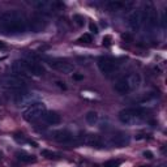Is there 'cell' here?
<instances>
[{
  "label": "cell",
  "mask_w": 167,
  "mask_h": 167,
  "mask_svg": "<svg viewBox=\"0 0 167 167\" xmlns=\"http://www.w3.org/2000/svg\"><path fill=\"white\" fill-rule=\"evenodd\" d=\"M0 26L3 30L11 34H20L25 33L27 29L26 18L22 13L17 9H11L4 12L0 16Z\"/></svg>",
  "instance_id": "1"
},
{
  "label": "cell",
  "mask_w": 167,
  "mask_h": 167,
  "mask_svg": "<svg viewBox=\"0 0 167 167\" xmlns=\"http://www.w3.org/2000/svg\"><path fill=\"white\" fill-rule=\"evenodd\" d=\"M149 111L142 107H129L119 112V120L125 125H137L148 119Z\"/></svg>",
  "instance_id": "2"
},
{
  "label": "cell",
  "mask_w": 167,
  "mask_h": 167,
  "mask_svg": "<svg viewBox=\"0 0 167 167\" xmlns=\"http://www.w3.org/2000/svg\"><path fill=\"white\" fill-rule=\"evenodd\" d=\"M0 86L8 90L20 91L25 88V81L16 75H4L0 77Z\"/></svg>",
  "instance_id": "3"
},
{
  "label": "cell",
  "mask_w": 167,
  "mask_h": 167,
  "mask_svg": "<svg viewBox=\"0 0 167 167\" xmlns=\"http://www.w3.org/2000/svg\"><path fill=\"white\" fill-rule=\"evenodd\" d=\"M46 112V105L43 103V102H35L30 106H27L25 108V111H24V119L27 120V121H35V120H38L41 119L43 115H45Z\"/></svg>",
  "instance_id": "4"
},
{
  "label": "cell",
  "mask_w": 167,
  "mask_h": 167,
  "mask_svg": "<svg viewBox=\"0 0 167 167\" xmlns=\"http://www.w3.org/2000/svg\"><path fill=\"white\" fill-rule=\"evenodd\" d=\"M142 14V22L146 24V27L153 30L155 29L159 24V20H158V12L155 11V8L153 7V4H146L145 5L144 11H141Z\"/></svg>",
  "instance_id": "5"
},
{
  "label": "cell",
  "mask_w": 167,
  "mask_h": 167,
  "mask_svg": "<svg viewBox=\"0 0 167 167\" xmlns=\"http://www.w3.org/2000/svg\"><path fill=\"white\" fill-rule=\"evenodd\" d=\"M38 94L37 93H30V91H22L20 90L16 97H14V103L17 106H30L35 102H38Z\"/></svg>",
  "instance_id": "6"
},
{
  "label": "cell",
  "mask_w": 167,
  "mask_h": 167,
  "mask_svg": "<svg viewBox=\"0 0 167 167\" xmlns=\"http://www.w3.org/2000/svg\"><path fill=\"white\" fill-rule=\"evenodd\" d=\"M27 26L33 33H41L47 26V18L42 16V14H33L30 20H29Z\"/></svg>",
  "instance_id": "7"
},
{
  "label": "cell",
  "mask_w": 167,
  "mask_h": 167,
  "mask_svg": "<svg viewBox=\"0 0 167 167\" xmlns=\"http://www.w3.org/2000/svg\"><path fill=\"white\" fill-rule=\"evenodd\" d=\"M118 65H119L118 61L115 59H112V57H108V56H103L98 60V68L105 75L114 73V72L118 69Z\"/></svg>",
  "instance_id": "8"
},
{
  "label": "cell",
  "mask_w": 167,
  "mask_h": 167,
  "mask_svg": "<svg viewBox=\"0 0 167 167\" xmlns=\"http://www.w3.org/2000/svg\"><path fill=\"white\" fill-rule=\"evenodd\" d=\"M108 142H110V145H112V146L123 148V146H127L130 142V137H129V135H127L124 132H116L110 136Z\"/></svg>",
  "instance_id": "9"
},
{
  "label": "cell",
  "mask_w": 167,
  "mask_h": 167,
  "mask_svg": "<svg viewBox=\"0 0 167 167\" xmlns=\"http://www.w3.org/2000/svg\"><path fill=\"white\" fill-rule=\"evenodd\" d=\"M33 7L37 8L41 12H48V11H55L57 8L63 7L61 3L57 2H47V0H37V2L33 3Z\"/></svg>",
  "instance_id": "10"
},
{
  "label": "cell",
  "mask_w": 167,
  "mask_h": 167,
  "mask_svg": "<svg viewBox=\"0 0 167 167\" xmlns=\"http://www.w3.org/2000/svg\"><path fill=\"white\" fill-rule=\"evenodd\" d=\"M48 64L51 68L61 72V73H72V72L75 71V65L69 61H65V60H52Z\"/></svg>",
  "instance_id": "11"
},
{
  "label": "cell",
  "mask_w": 167,
  "mask_h": 167,
  "mask_svg": "<svg viewBox=\"0 0 167 167\" xmlns=\"http://www.w3.org/2000/svg\"><path fill=\"white\" fill-rule=\"evenodd\" d=\"M142 25V14L141 11H135L128 17V26L132 32H139Z\"/></svg>",
  "instance_id": "12"
},
{
  "label": "cell",
  "mask_w": 167,
  "mask_h": 167,
  "mask_svg": "<svg viewBox=\"0 0 167 167\" xmlns=\"http://www.w3.org/2000/svg\"><path fill=\"white\" fill-rule=\"evenodd\" d=\"M11 71L13 73H16V76L25 75L27 72V61L26 60H14L11 65Z\"/></svg>",
  "instance_id": "13"
},
{
  "label": "cell",
  "mask_w": 167,
  "mask_h": 167,
  "mask_svg": "<svg viewBox=\"0 0 167 167\" xmlns=\"http://www.w3.org/2000/svg\"><path fill=\"white\" fill-rule=\"evenodd\" d=\"M125 80H127L129 91H133V90L140 88V85H141V76L139 73H129L128 76H125Z\"/></svg>",
  "instance_id": "14"
},
{
  "label": "cell",
  "mask_w": 167,
  "mask_h": 167,
  "mask_svg": "<svg viewBox=\"0 0 167 167\" xmlns=\"http://www.w3.org/2000/svg\"><path fill=\"white\" fill-rule=\"evenodd\" d=\"M82 142L85 145H90V146H102L103 145V141L102 139H101V136L98 135H94V133H88V135H85L82 137Z\"/></svg>",
  "instance_id": "15"
},
{
  "label": "cell",
  "mask_w": 167,
  "mask_h": 167,
  "mask_svg": "<svg viewBox=\"0 0 167 167\" xmlns=\"http://www.w3.org/2000/svg\"><path fill=\"white\" fill-rule=\"evenodd\" d=\"M54 139L59 142H63V144H71L75 141V137L71 132L68 130H57V132L54 133Z\"/></svg>",
  "instance_id": "16"
},
{
  "label": "cell",
  "mask_w": 167,
  "mask_h": 167,
  "mask_svg": "<svg viewBox=\"0 0 167 167\" xmlns=\"http://www.w3.org/2000/svg\"><path fill=\"white\" fill-rule=\"evenodd\" d=\"M42 118H43V120H45V123H47V124H50V125L60 124V121H61L60 115L57 112H55V111H46Z\"/></svg>",
  "instance_id": "17"
},
{
  "label": "cell",
  "mask_w": 167,
  "mask_h": 167,
  "mask_svg": "<svg viewBox=\"0 0 167 167\" xmlns=\"http://www.w3.org/2000/svg\"><path fill=\"white\" fill-rule=\"evenodd\" d=\"M133 3H123V2H116V0H111V2H107L106 7L112 12H118L127 8V7H132Z\"/></svg>",
  "instance_id": "18"
},
{
  "label": "cell",
  "mask_w": 167,
  "mask_h": 167,
  "mask_svg": "<svg viewBox=\"0 0 167 167\" xmlns=\"http://www.w3.org/2000/svg\"><path fill=\"white\" fill-rule=\"evenodd\" d=\"M27 72L34 76H42L45 73V68L41 64L34 63V61H27Z\"/></svg>",
  "instance_id": "19"
},
{
  "label": "cell",
  "mask_w": 167,
  "mask_h": 167,
  "mask_svg": "<svg viewBox=\"0 0 167 167\" xmlns=\"http://www.w3.org/2000/svg\"><path fill=\"white\" fill-rule=\"evenodd\" d=\"M114 88H115V90L118 91L119 94H127V93H129V88H128V84H127L125 76H124V77H121V78H119L118 81L115 82Z\"/></svg>",
  "instance_id": "20"
},
{
  "label": "cell",
  "mask_w": 167,
  "mask_h": 167,
  "mask_svg": "<svg viewBox=\"0 0 167 167\" xmlns=\"http://www.w3.org/2000/svg\"><path fill=\"white\" fill-rule=\"evenodd\" d=\"M85 120H86V123H88V124L94 125V124H96V123L98 121V114H97L96 111H89L88 114L85 115Z\"/></svg>",
  "instance_id": "21"
},
{
  "label": "cell",
  "mask_w": 167,
  "mask_h": 167,
  "mask_svg": "<svg viewBox=\"0 0 167 167\" xmlns=\"http://www.w3.org/2000/svg\"><path fill=\"white\" fill-rule=\"evenodd\" d=\"M17 158L20 159L21 162H26V163H30V162H35L37 159H35L34 155H29V154H25V153H17L16 154Z\"/></svg>",
  "instance_id": "22"
},
{
  "label": "cell",
  "mask_w": 167,
  "mask_h": 167,
  "mask_svg": "<svg viewBox=\"0 0 167 167\" xmlns=\"http://www.w3.org/2000/svg\"><path fill=\"white\" fill-rule=\"evenodd\" d=\"M41 154H42L43 157L48 158V159H57V158H59V154H57V153H54V151H50V150H42Z\"/></svg>",
  "instance_id": "23"
},
{
  "label": "cell",
  "mask_w": 167,
  "mask_h": 167,
  "mask_svg": "<svg viewBox=\"0 0 167 167\" xmlns=\"http://www.w3.org/2000/svg\"><path fill=\"white\" fill-rule=\"evenodd\" d=\"M121 165V161L120 159H110V161L105 162L103 167H119Z\"/></svg>",
  "instance_id": "24"
},
{
  "label": "cell",
  "mask_w": 167,
  "mask_h": 167,
  "mask_svg": "<svg viewBox=\"0 0 167 167\" xmlns=\"http://www.w3.org/2000/svg\"><path fill=\"white\" fill-rule=\"evenodd\" d=\"M73 21L78 25V26H82L85 24V18L82 16H80V14H75L73 16Z\"/></svg>",
  "instance_id": "25"
},
{
  "label": "cell",
  "mask_w": 167,
  "mask_h": 167,
  "mask_svg": "<svg viewBox=\"0 0 167 167\" xmlns=\"http://www.w3.org/2000/svg\"><path fill=\"white\" fill-rule=\"evenodd\" d=\"M78 42H84V43H90L91 42V35L90 34H84L81 38L78 39Z\"/></svg>",
  "instance_id": "26"
},
{
  "label": "cell",
  "mask_w": 167,
  "mask_h": 167,
  "mask_svg": "<svg viewBox=\"0 0 167 167\" xmlns=\"http://www.w3.org/2000/svg\"><path fill=\"white\" fill-rule=\"evenodd\" d=\"M121 38L124 39L125 42H133V37H132V35H130L129 33H123V34H121Z\"/></svg>",
  "instance_id": "27"
},
{
  "label": "cell",
  "mask_w": 167,
  "mask_h": 167,
  "mask_svg": "<svg viewBox=\"0 0 167 167\" xmlns=\"http://www.w3.org/2000/svg\"><path fill=\"white\" fill-rule=\"evenodd\" d=\"M89 29H90L91 33H98V27H97V25L94 24V22H90L89 24Z\"/></svg>",
  "instance_id": "28"
},
{
  "label": "cell",
  "mask_w": 167,
  "mask_h": 167,
  "mask_svg": "<svg viewBox=\"0 0 167 167\" xmlns=\"http://www.w3.org/2000/svg\"><path fill=\"white\" fill-rule=\"evenodd\" d=\"M103 45H106V46L111 45V37H110V35H106V37L103 38Z\"/></svg>",
  "instance_id": "29"
},
{
  "label": "cell",
  "mask_w": 167,
  "mask_h": 167,
  "mask_svg": "<svg viewBox=\"0 0 167 167\" xmlns=\"http://www.w3.org/2000/svg\"><path fill=\"white\" fill-rule=\"evenodd\" d=\"M144 157L151 159V158H153V153H151V151H149V150H145V151H144Z\"/></svg>",
  "instance_id": "30"
},
{
  "label": "cell",
  "mask_w": 167,
  "mask_h": 167,
  "mask_svg": "<svg viewBox=\"0 0 167 167\" xmlns=\"http://www.w3.org/2000/svg\"><path fill=\"white\" fill-rule=\"evenodd\" d=\"M161 24H162V27L165 29L166 27V13L162 14V18H161Z\"/></svg>",
  "instance_id": "31"
},
{
  "label": "cell",
  "mask_w": 167,
  "mask_h": 167,
  "mask_svg": "<svg viewBox=\"0 0 167 167\" xmlns=\"http://www.w3.org/2000/svg\"><path fill=\"white\" fill-rule=\"evenodd\" d=\"M73 78H75V80H77V81H80V80H82V78H84V75L75 73V75H73Z\"/></svg>",
  "instance_id": "32"
},
{
  "label": "cell",
  "mask_w": 167,
  "mask_h": 167,
  "mask_svg": "<svg viewBox=\"0 0 167 167\" xmlns=\"http://www.w3.org/2000/svg\"><path fill=\"white\" fill-rule=\"evenodd\" d=\"M7 48V45L4 42H0V50H5Z\"/></svg>",
  "instance_id": "33"
},
{
  "label": "cell",
  "mask_w": 167,
  "mask_h": 167,
  "mask_svg": "<svg viewBox=\"0 0 167 167\" xmlns=\"http://www.w3.org/2000/svg\"><path fill=\"white\" fill-rule=\"evenodd\" d=\"M0 158H2V151H0Z\"/></svg>",
  "instance_id": "34"
},
{
  "label": "cell",
  "mask_w": 167,
  "mask_h": 167,
  "mask_svg": "<svg viewBox=\"0 0 167 167\" xmlns=\"http://www.w3.org/2000/svg\"><path fill=\"white\" fill-rule=\"evenodd\" d=\"M161 167H166V166H165V165H163V166H161Z\"/></svg>",
  "instance_id": "35"
}]
</instances>
